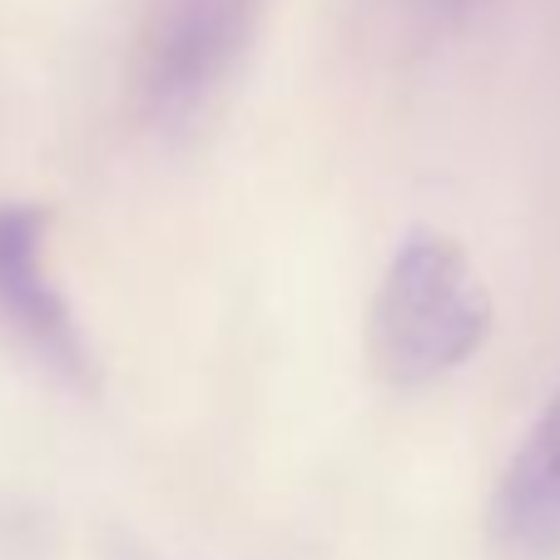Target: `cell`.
<instances>
[{
  "mask_svg": "<svg viewBox=\"0 0 560 560\" xmlns=\"http://www.w3.org/2000/svg\"><path fill=\"white\" fill-rule=\"evenodd\" d=\"M497 307L456 238L412 229L392 248L368 313L372 368L392 387H432L487 348Z\"/></svg>",
  "mask_w": 560,
  "mask_h": 560,
  "instance_id": "6da1fadb",
  "label": "cell"
},
{
  "mask_svg": "<svg viewBox=\"0 0 560 560\" xmlns=\"http://www.w3.org/2000/svg\"><path fill=\"white\" fill-rule=\"evenodd\" d=\"M264 0H154L135 50V100L170 129L213 100L254 40Z\"/></svg>",
  "mask_w": 560,
  "mask_h": 560,
  "instance_id": "7a4b0ae2",
  "label": "cell"
},
{
  "mask_svg": "<svg viewBox=\"0 0 560 560\" xmlns=\"http://www.w3.org/2000/svg\"><path fill=\"white\" fill-rule=\"evenodd\" d=\"M45 229L50 213L40 203H0V323L50 372L74 387H90L95 362L45 264Z\"/></svg>",
  "mask_w": 560,
  "mask_h": 560,
  "instance_id": "3957f363",
  "label": "cell"
},
{
  "mask_svg": "<svg viewBox=\"0 0 560 560\" xmlns=\"http://www.w3.org/2000/svg\"><path fill=\"white\" fill-rule=\"evenodd\" d=\"M487 536L501 560H560V387L501 466Z\"/></svg>",
  "mask_w": 560,
  "mask_h": 560,
  "instance_id": "277c9868",
  "label": "cell"
},
{
  "mask_svg": "<svg viewBox=\"0 0 560 560\" xmlns=\"http://www.w3.org/2000/svg\"><path fill=\"white\" fill-rule=\"evenodd\" d=\"M427 5H432L436 15H466L476 5V0H427Z\"/></svg>",
  "mask_w": 560,
  "mask_h": 560,
  "instance_id": "5b68a950",
  "label": "cell"
}]
</instances>
